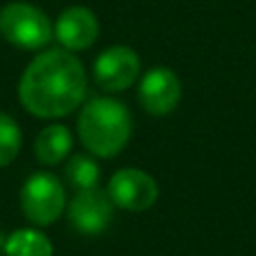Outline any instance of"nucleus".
<instances>
[{"mask_svg": "<svg viewBox=\"0 0 256 256\" xmlns=\"http://www.w3.org/2000/svg\"><path fill=\"white\" fill-rule=\"evenodd\" d=\"M86 88L88 79L79 58L68 50H48L25 68L18 99L30 115L56 120L79 108Z\"/></svg>", "mask_w": 256, "mask_h": 256, "instance_id": "1", "label": "nucleus"}, {"mask_svg": "<svg viewBox=\"0 0 256 256\" xmlns=\"http://www.w3.org/2000/svg\"><path fill=\"white\" fill-rule=\"evenodd\" d=\"M79 140L97 158H115L130 140L132 122L117 99L99 97L84 106L79 115Z\"/></svg>", "mask_w": 256, "mask_h": 256, "instance_id": "2", "label": "nucleus"}, {"mask_svg": "<svg viewBox=\"0 0 256 256\" xmlns=\"http://www.w3.org/2000/svg\"><path fill=\"white\" fill-rule=\"evenodd\" d=\"M0 34L22 50H40L52 40L54 25L48 14L30 2H7L0 9Z\"/></svg>", "mask_w": 256, "mask_h": 256, "instance_id": "3", "label": "nucleus"}, {"mask_svg": "<svg viewBox=\"0 0 256 256\" xmlns=\"http://www.w3.org/2000/svg\"><path fill=\"white\" fill-rule=\"evenodd\" d=\"M20 209L30 222L48 227L66 209V191L52 173H34L20 191Z\"/></svg>", "mask_w": 256, "mask_h": 256, "instance_id": "4", "label": "nucleus"}, {"mask_svg": "<svg viewBox=\"0 0 256 256\" xmlns=\"http://www.w3.org/2000/svg\"><path fill=\"white\" fill-rule=\"evenodd\" d=\"M108 196L112 204L126 212H146L155 204L160 196L158 182L142 168H120L110 178Z\"/></svg>", "mask_w": 256, "mask_h": 256, "instance_id": "5", "label": "nucleus"}, {"mask_svg": "<svg viewBox=\"0 0 256 256\" xmlns=\"http://www.w3.org/2000/svg\"><path fill=\"white\" fill-rule=\"evenodd\" d=\"M140 70L142 63L135 50L126 48V45H115V48L104 50L97 56L92 74L99 88L108 90V92H122L128 86L135 84Z\"/></svg>", "mask_w": 256, "mask_h": 256, "instance_id": "6", "label": "nucleus"}, {"mask_svg": "<svg viewBox=\"0 0 256 256\" xmlns=\"http://www.w3.org/2000/svg\"><path fill=\"white\" fill-rule=\"evenodd\" d=\"M112 207L115 204H112L108 191H102L99 186L84 189L68 204V218H70V225L76 232L86 236H97L106 232L110 225Z\"/></svg>", "mask_w": 256, "mask_h": 256, "instance_id": "7", "label": "nucleus"}, {"mask_svg": "<svg viewBox=\"0 0 256 256\" xmlns=\"http://www.w3.org/2000/svg\"><path fill=\"white\" fill-rule=\"evenodd\" d=\"M182 99V84L171 68H153L140 81V104L155 117L171 115Z\"/></svg>", "mask_w": 256, "mask_h": 256, "instance_id": "8", "label": "nucleus"}, {"mask_svg": "<svg viewBox=\"0 0 256 256\" xmlns=\"http://www.w3.org/2000/svg\"><path fill=\"white\" fill-rule=\"evenodd\" d=\"M54 36L68 52H84L97 40L99 20L86 7H68L54 25Z\"/></svg>", "mask_w": 256, "mask_h": 256, "instance_id": "9", "label": "nucleus"}, {"mask_svg": "<svg viewBox=\"0 0 256 256\" xmlns=\"http://www.w3.org/2000/svg\"><path fill=\"white\" fill-rule=\"evenodd\" d=\"M72 150V132L61 124H50L36 135L34 153L40 164L54 166L63 162Z\"/></svg>", "mask_w": 256, "mask_h": 256, "instance_id": "10", "label": "nucleus"}, {"mask_svg": "<svg viewBox=\"0 0 256 256\" xmlns=\"http://www.w3.org/2000/svg\"><path fill=\"white\" fill-rule=\"evenodd\" d=\"M7 256H54L52 240L38 230H16L4 240Z\"/></svg>", "mask_w": 256, "mask_h": 256, "instance_id": "11", "label": "nucleus"}, {"mask_svg": "<svg viewBox=\"0 0 256 256\" xmlns=\"http://www.w3.org/2000/svg\"><path fill=\"white\" fill-rule=\"evenodd\" d=\"M66 178L74 189L84 191V189H94L99 184L102 171H99V164L90 155H74L66 164Z\"/></svg>", "mask_w": 256, "mask_h": 256, "instance_id": "12", "label": "nucleus"}, {"mask_svg": "<svg viewBox=\"0 0 256 256\" xmlns=\"http://www.w3.org/2000/svg\"><path fill=\"white\" fill-rule=\"evenodd\" d=\"M22 135L16 120L9 117L7 112H0V168L9 166L20 153Z\"/></svg>", "mask_w": 256, "mask_h": 256, "instance_id": "13", "label": "nucleus"}]
</instances>
